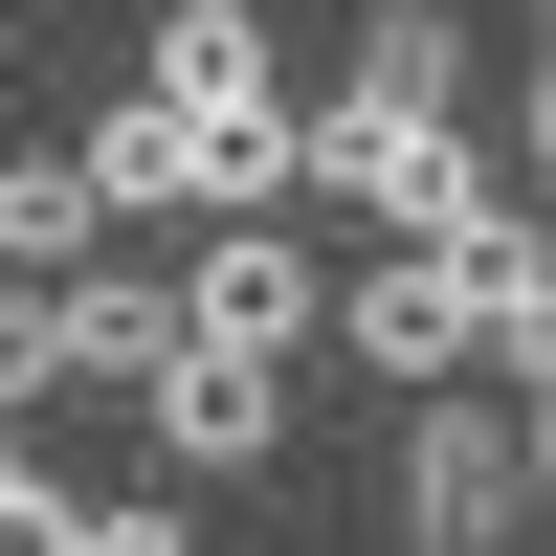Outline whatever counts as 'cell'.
I'll use <instances>...</instances> for the list:
<instances>
[{
  "mask_svg": "<svg viewBox=\"0 0 556 556\" xmlns=\"http://www.w3.org/2000/svg\"><path fill=\"white\" fill-rule=\"evenodd\" d=\"M134 89H156V112L201 134V201H223V223H267V201H290V89H267V0H156Z\"/></svg>",
  "mask_w": 556,
  "mask_h": 556,
  "instance_id": "cell-1",
  "label": "cell"
},
{
  "mask_svg": "<svg viewBox=\"0 0 556 556\" xmlns=\"http://www.w3.org/2000/svg\"><path fill=\"white\" fill-rule=\"evenodd\" d=\"M379 534L401 556H513L534 534V401H401V468H379Z\"/></svg>",
  "mask_w": 556,
  "mask_h": 556,
  "instance_id": "cell-2",
  "label": "cell"
},
{
  "mask_svg": "<svg viewBox=\"0 0 556 556\" xmlns=\"http://www.w3.org/2000/svg\"><path fill=\"white\" fill-rule=\"evenodd\" d=\"M312 312H334V245H290V223H201L178 245V356H245V379H290Z\"/></svg>",
  "mask_w": 556,
  "mask_h": 556,
  "instance_id": "cell-3",
  "label": "cell"
},
{
  "mask_svg": "<svg viewBox=\"0 0 556 556\" xmlns=\"http://www.w3.org/2000/svg\"><path fill=\"white\" fill-rule=\"evenodd\" d=\"M312 334H334L379 401H445V379H468V245H356Z\"/></svg>",
  "mask_w": 556,
  "mask_h": 556,
  "instance_id": "cell-4",
  "label": "cell"
},
{
  "mask_svg": "<svg viewBox=\"0 0 556 556\" xmlns=\"http://www.w3.org/2000/svg\"><path fill=\"white\" fill-rule=\"evenodd\" d=\"M134 424H156V468H178V490H267V468H290V379H245V356H178Z\"/></svg>",
  "mask_w": 556,
  "mask_h": 556,
  "instance_id": "cell-5",
  "label": "cell"
},
{
  "mask_svg": "<svg viewBox=\"0 0 556 556\" xmlns=\"http://www.w3.org/2000/svg\"><path fill=\"white\" fill-rule=\"evenodd\" d=\"M67 178H89V223H223V201H201V134H178L156 89H112V112L67 134Z\"/></svg>",
  "mask_w": 556,
  "mask_h": 556,
  "instance_id": "cell-6",
  "label": "cell"
},
{
  "mask_svg": "<svg viewBox=\"0 0 556 556\" xmlns=\"http://www.w3.org/2000/svg\"><path fill=\"white\" fill-rule=\"evenodd\" d=\"M67 379H112V401L178 379V267H67Z\"/></svg>",
  "mask_w": 556,
  "mask_h": 556,
  "instance_id": "cell-7",
  "label": "cell"
},
{
  "mask_svg": "<svg viewBox=\"0 0 556 556\" xmlns=\"http://www.w3.org/2000/svg\"><path fill=\"white\" fill-rule=\"evenodd\" d=\"M89 245H112V223H89V178H67V156H0V290H67Z\"/></svg>",
  "mask_w": 556,
  "mask_h": 556,
  "instance_id": "cell-8",
  "label": "cell"
},
{
  "mask_svg": "<svg viewBox=\"0 0 556 556\" xmlns=\"http://www.w3.org/2000/svg\"><path fill=\"white\" fill-rule=\"evenodd\" d=\"M334 67H356V89H424V112H468V23H445V0H379Z\"/></svg>",
  "mask_w": 556,
  "mask_h": 556,
  "instance_id": "cell-9",
  "label": "cell"
},
{
  "mask_svg": "<svg viewBox=\"0 0 556 556\" xmlns=\"http://www.w3.org/2000/svg\"><path fill=\"white\" fill-rule=\"evenodd\" d=\"M23 401H67V290H0V424Z\"/></svg>",
  "mask_w": 556,
  "mask_h": 556,
  "instance_id": "cell-10",
  "label": "cell"
},
{
  "mask_svg": "<svg viewBox=\"0 0 556 556\" xmlns=\"http://www.w3.org/2000/svg\"><path fill=\"white\" fill-rule=\"evenodd\" d=\"M67 556H201V534H178V490H134V513H67Z\"/></svg>",
  "mask_w": 556,
  "mask_h": 556,
  "instance_id": "cell-11",
  "label": "cell"
},
{
  "mask_svg": "<svg viewBox=\"0 0 556 556\" xmlns=\"http://www.w3.org/2000/svg\"><path fill=\"white\" fill-rule=\"evenodd\" d=\"M0 556H67V490H45L23 445H0Z\"/></svg>",
  "mask_w": 556,
  "mask_h": 556,
  "instance_id": "cell-12",
  "label": "cell"
}]
</instances>
